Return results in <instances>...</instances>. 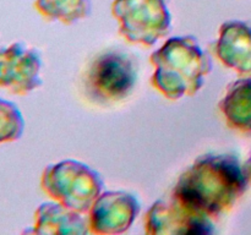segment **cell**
<instances>
[{"label": "cell", "instance_id": "8992f818", "mask_svg": "<svg viewBox=\"0 0 251 235\" xmlns=\"http://www.w3.org/2000/svg\"><path fill=\"white\" fill-rule=\"evenodd\" d=\"M248 171H249L250 176H251V161H250V165H248Z\"/></svg>", "mask_w": 251, "mask_h": 235}, {"label": "cell", "instance_id": "7a4b0ae2", "mask_svg": "<svg viewBox=\"0 0 251 235\" xmlns=\"http://www.w3.org/2000/svg\"><path fill=\"white\" fill-rule=\"evenodd\" d=\"M39 61L33 50L20 43L0 49V88L25 94L38 85Z\"/></svg>", "mask_w": 251, "mask_h": 235}, {"label": "cell", "instance_id": "6da1fadb", "mask_svg": "<svg viewBox=\"0 0 251 235\" xmlns=\"http://www.w3.org/2000/svg\"><path fill=\"white\" fill-rule=\"evenodd\" d=\"M136 78L134 58L123 50H109L92 61L83 78V90L92 102L110 104L126 98Z\"/></svg>", "mask_w": 251, "mask_h": 235}, {"label": "cell", "instance_id": "3957f363", "mask_svg": "<svg viewBox=\"0 0 251 235\" xmlns=\"http://www.w3.org/2000/svg\"><path fill=\"white\" fill-rule=\"evenodd\" d=\"M36 7L47 17L68 20L85 16L90 10L88 0H36Z\"/></svg>", "mask_w": 251, "mask_h": 235}, {"label": "cell", "instance_id": "5b68a950", "mask_svg": "<svg viewBox=\"0 0 251 235\" xmlns=\"http://www.w3.org/2000/svg\"><path fill=\"white\" fill-rule=\"evenodd\" d=\"M239 99H237V107L235 110V124L242 130H251V80L243 81L238 86L237 93Z\"/></svg>", "mask_w": 251, "mask_h": 235}, {"label": "cell", "instance_id": "277c9868", "mask_svg": "<svg viewBox=\"0 0 251 235\" xmlns=\"http://www.w3.org/2000/svg\"><path fill=\"white\" fill-rule=\"evenodd\" d=\"M24 130V119L14 103L0 98V144L19 139Z\"/></svg>", "mask_w": 251, "mask_h": 235}]
</instances>
